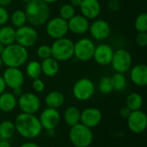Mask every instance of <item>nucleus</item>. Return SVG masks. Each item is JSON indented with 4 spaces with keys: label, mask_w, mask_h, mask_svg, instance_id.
<instances>
[{
    "label": "nucleus",
    "mask_w": 147,
    "mask_h": 147,
    "mask_svg": "<svg viewBox=\"0 0 147 147\" xmlns=\"http://www.w3.org/2000/svg\"><path fill=\"white\" fill-rule=\"evenodd\" d=\"M16 132L24 139L34 140L40 136L42 127L35 115L21 113L15 119Z\"/></svg>",
    "instance_id": "f257e3e1"
},
{
    "label": "nucleus",
    "mask_w": 147,
    "mask_h": 147,
    "mask_svg": "<svg viewBox=\"0 0 147 147\" xmlns=\"http://www.w3.org/2000/svg\"><path fill=\"white\" fill-rule=\"evenodd\" d=\"M24 11L27 21L32 27L42 26L50 19V8L47 3L41 0H31L27 3Z\"/></svg>",
    "instance_id": "f03ea898"
},
{
    "label": "nucleus",
    "mask_w": 147,
    "mask_h": 147,
    "mask_svg": "<svg viewBox=\"0 0 147 147\" xmlns=\"http://www.w3.org/2000/svg\"><path fill=\"white\" fill-rule=\"evenodd\" d=\"M0 57L6 67L20 68L28 62L29 54L28 48L15 42L5 46Z\"/></svg>",
    "instance_id": "7ed1b4c3"
},
{
    "label": "nucleus",
    "mask_w": 147,
    "mask_h": 147,
    "mask_svg": "<svg viewBox=\"0 0 147 147\" xmlns=\"http://www.w3.org/2000/svg\"><path fill=\"white\" fill-rule=\"evenodd\" d=\"M69 140L75 147H89L93 142L94 135L90 127L79 122L71 127Z\"/></svg>",
    "instance_id": "20e7f679"
},
{
    "label": "nucleus",
    "mask_w": 147,
    "mask_h": 147,
    "mask_svg": "<svg viewBox=\"0 0 147 147\" xmlns=\"http://www.w3.org/2000/svg\"><path fill=\"white\" fill-rule=\"evenodd\" d=\"M52 57L58 62H65L73 57L74 42L66 37L57 39L51 46Z\"/></svg>",
    "instance_id": "39448f33"
},
{
    "label": "nucleus",
    "mask_w": 147,
    "mask_h": 147,
    "mask_svg": "<svg viewBox=\"0 0 147 147\" xmlns=\"http://www.w3.org/2000/svg\"><path fill=\"white\" fill-rule=\"evenodd\" d=\"M95 47L96 45L91 39L81 38L74 43L73 57L81 62L90 61L93 59Z\"/></svg>",
    "instance_id": "423d86ee"
},
{
    "label": "nucleus",
    "mask_w": 147,
    "mask_h": 147,
    "mask_svg": "<svg viewBox=\"0 0 147 147\" xmlns=\"http://www.w3.org/2000/svg\"><path fill=\"white\" fill-rule=\"evenodd\" d=\"M96 87L93 81L87 78L78 79L72 87L73 96L80 102H85L90 99L93 96Z\"/></svg>",
    "instance_id": "0eeeda50"
},
{
    "label": "nucleus",
    "mask_w": 147,
    "mask_h": 147,
    "mask_svg": "<svg viewBox=\"0 0 147 147\" xmlns=\"http://www.w3.org/2000/svg\"><path fill=\"white\" fill-rule=\"evenodd\" d=\"M133 64V58L131 53L124 48H119L114 52L111 65L115 72L125 74L127 72Z\"/></svg>",
    "instance_id": "6e6552de"
},
{
    "label": "nucleus",
    "mask_w": 147,
    "mask_h": 147,
    "mask_svg": "<svg viewBox=\"0 0 147 147\" xmlns=\"http://www.w3.org/2000/svg\"><path fill=\"white\" fill-rule=\"evenodd\" d=\"M17 106L22 113L35 115L40 110L41 102L36 94L25 92L17 98Z\"/></svg>",
    "instance_id": "1a4fd4ad"
},
{
    "label": "nucleus",
    "mask_w": 147,
    "mask_h": 147,
    "mask_svg": "<svg viewBox=\"0 0 147 147\" xmlns=\"http://www.w3.org/2000/svg\"><path fill=\"white\" fill-rule=\"evenodd\" d=\"M38 39V32L32 26L24 25L21 28H16V43L26 48L34 46Z\"/></svg>",
    "instance_id": "9d476101"
},
{
    "label": "nucleus",
    "mask_w": 147,
    "mask_h": 147,
    "mask_svg": "<svg viewBox=\"0 0 147 147\" xmlns=\"http://www.w3.org/2000/svg\"><path fill=\"white\" fill-rule=\"evenodd\" d=\"M68 32L69 29L67 21L59 16L51 18L46 23V33L52 39L57 40L64 38Z\"/></svg>",
    "instance_id": "9b49d317"
},
{
    "label": "nucleus",
    "mask_w": 147,
    "mask_h": 147,
    "mask_svg": "<svg viewBox=\"0 0 147 147\" xmlns=\"http://www.w3.org/2000/svg\"><path fill=\"white\" fill-rule=\"evenodd\" d=\"M61 115L58 109L47 108L44 109L39 117L40 123L42 127V129L47 131L55 130V128L60 123Z\"/></svg>",
    "instance_id": "f8f14e48"
},
{
    "label": "nucleus",
    "mask_w": 147,
    "mask_h": 147,
    "mask_svg": "<svg viewBox=\"0 0 147 147\" xmlns=\"http://www.w3.org/2000/svg\"><path fill=\"white\" fill-rule=\"evenodd\" d=\"M127 120V127L132 133L140 134L146 131L147 127V116L146 113L141 109L132 111Z\"/></svg>",
    "instance_id": "ddd939ff"
},
{
    "label": "nucleus",
    "mask_w": 147,
    "mask_h": 147,
    "mask_svg": "<svg viewBox=\"0 0 147 147\" xmlns=\"http://www.w3.org/2000/svg\"><path fill=\"white\" fill-rule=\"evenodd\" d=\"M89 32L91 37L98 41L108 39L111 34V28L108 22L103 19H95L90 23Z\"/></svg>",
    "instance_id": "4468645a"
},
{
    "label": "nucleus",
    "mask_w": 147,
    "mask_h": 147,
    "mask_svg": "<svg viewBox=\"0 0 147 147\" xmlns=\"http://www.w3.org/2000/svg\"><path fill=\"white\" fill-rule=\"evenodd\" d=\"M6 87L11 90L22 87L24 84V75L20 68L7 67L2 76Z\"/></svg>",
    "instance_id": "2eb2a0df"
},
{
    "label": "nucleus",
    "mask_w": 147,
    "mask_h": 147,
    "mask_svg": "<svg viewBox=\"0 0 147 147\" xmlns=\"http://www.w3.org/2000/svg\"><path fill=\"white\" fill-rule=\"evenodd\" d=\"M113 47L107 43H100L95 47L93 59L96 64L106 66L111 64L113 54H114Z\"/></svg>",
    "instance_id": "dca6fc26"
},
{
    "label": "nucleus",
    "mask_w": 147,
    "mask_h": 147,
    "mask_svg": "<svg viewBox=\"0 0 147 147\" xmlns=\"http://www.w3.org/2000/svg\"><path fill=\"white\" fill-rule=\"evenodd\" d=\"M102 119V114L101 110L96 108H87L81 112L80 123L90 127V129L97 127Z\"/></svg>",
    "instance_id": "f3484780"
},
{
    "label": "nucleus",
    "mask_w": 147,
    "mask_h": 147,
    "mask_svg": "<svg viewBox=\"0 0 147 147\" xmlns=\"http://www.w3.org/2000/svg\"><path fill=\"white\" fill-rule=\"evenodd\" d=\"M68 29L74 34L82 35L89 31L90 21L82 15H75L67 21Z\"/></svg>",
    "instance_id": "a211bd4d"
},
{
    "label": "nucleus",
    "mask_w": 147,
    "mask_h": 147,
    "mask_svg": "<svg viewBox=\"0 0 147 147\" xmlns=\"http://www.w3.org/2000/svg\"><path fill=\"white\" fill-rule=\"evenodd\" d=\"M79 9L82 16L88 20H95L100 16L102 6L99 0H82Z\"/></svg>",
    "instance_id": "6ab92c4d"
},
{
    "label": "nucleus",
    "mask_w": 147,
    "mask_h": 147,
    "mask_svg": "<svg viewBox=\"0 0 147 147\" xmlns=\"http://www.w3.org/2000/svg\"><path fill=\"white\" fill-rule=\"evenodd\" d=\"M130 79L139 87L147 84V66L144 64H138L130 69Z\"/></svg>",
    "instance_id": "aec40b11"
},
{
    "label": "nucleus",
    "mask_w": 147,
    "mask_h": 147,
    "mask_svg": "<svg viewBox=\"0 0 147 147\" xmlns=\"http://www.w3.org/2000/svg\"><path fill=\"white\" fill-rule=\"evenodd\" d=\"M17 106V97L12 92H3L0 95V110L4 113L13 111Z\"/></svg>",
    "instance_id": "412c9836"
},
{
    "label": "nucleus",
    "mask_w": 147,
    "mask_h": 147,
    "mask_svg": "<svg viewBox=\"0 0 147 147\" xmlns=\"http://www.w3.org/2000/svg\"><path fill=\"white\" fill-rule=\"evenodd\" d=\"M45 103L47 108L59 109L65 103V96L60 91L53 90L46 96Z\"/></svg>",
    "instance_id": "4be33fe9"
},
{
    "label": "nucleus",
    "mask_w": 147,
    "mask_h": 147,
    "mask_svg": "<svg viewBox=\"0 0 147 147\" xmlns=\"http://www.w3.org/2000/svg\"><path fill=\"white\" fill-rule=\"evenodd\" d=\"M41 71L46 77L53 78L56 76L59 71V64L53 57L43 59L40 63Z\"/></svg>",
    "instance_id": "5701e85b"
},
{
    "label": "nucleus",
    "mask_w": 147,
    "mask_h": 147,
    "mask_svg": "<svg viewBox=\"0 0 147 147\" xmlns=\"http://www.w3.org/2000/svg\"><path fill=\"white\" fill-rule=\"evenodd\" d=\"M80 115L81 111L76 106H70L68 107L63 115V118L65 122L70 127L80 122Z\"/></svg>",
    "instance_id": "b1692460"
},
{
    "label": "nucleus",
    "mask_w": 147,
    "mask_h": 147,
    "mask_svg": "<svg viewBox=\"0 0 147 147\" xmlns=\"http://www.w3.org/2000/svg\"><path fill=\"white\" fill-rule=\"evenodd\" d=\"M16 42V28L12 26L3 25L0 28V43L4 47Z\"/></svg>",
    "instance_id": "393cba45"
},
{
    "label": "nucleus",
    "mask_w": 147,
    "mask_h": 147,
    "mask_svg": "<svg viewBox=\"0 0 147 147\" xmlns=\"http://www.w3.org/2000/svg\"><path fill=\"white\" fill-rule=\"evenodd\" d=\"M16 134V127L14 122L4 120L0 122V139L9 140Z\"/></svg>",
    "instance_id": "a878e982"
},
{
    "label": "nucleus",
    "mask_w": 147,
    "mask_h": 147,
    "mask_svg": "<svg viewBox=\"0 0 147 147\" xmlns=\"http://www.w3.org/2000/svg\"><path fill=\"white\" fill-rule=\"evenodd\" d=\"M143 97L140 94L134 92L129 94L127 96L126 99V106L131 110V111H136L141 109L143 106Z\"/></svg>",
    "instance_id": "bb28decb"
},
{
    "label": "nucleus",
    "mask_w": 147,
    "mask_h": 147,
    "mask_svg": "<svg viewBox=\"0 0 147 147\" xmlns=\"http://www.w3.org/2000/svg\"><path fill=\"white\" fill-rule=\"evenodd\" d=\"M26 74L29 78L33 80L40 78L42 74L40 63L36 60H31L28 62L26 65Z\"/></svg>",
    "instance_id": "cd10ccee"
},
{
    "label": "nucleus",
    "mask_w": 147,
    "mask_h": 147,
    "mask_svg": "<svg viewBox=\"0 0 147 147\" xmlns=\"http://www.w3.org/2000/svg\"><path fill=\"white\" fill-rule=\"evenodd\" d=\"M10 22L15 28H21L28 22L26 13L22 9H16L9 16Z\"/></svg>",
    "instance_id": "c85d7f7f"
},
{
    "label": "nucleus",
    "mask_w": 147,
    "mask_h": 147,
    "mask_svg": "<svg viewBox=\"0 0 147 147\" xmlns=\"http://www.w3.org/2000/svg\"><path fill=\"white\" fill-rule=\"evenodd\" d=\"M112 80V84H113V89L114 90L116 91H122L126 86H127V78L123 73H119L115 72L113 77H111Z\"/></svg>",
    "instance_id": "c756f323"
},
{
    "label": "nucleus",
    "mask_w": 147,
    "mask_h": 147,
    "mask_svg": "<svg viewBox=\"0 0 147 147\" xmlns=\"http://www.w3.org/2000/svg\"><path fill=\"white\" fill-rule=\"evenodd\" d=\"M98 89L102 94H104V95L110 94L114 90L111 77L104 76V77L101 78V79L98 83Z\"/></svg>",
    "instance_id": "7c9ffc66"
},
{
    "label": "nucleus",
    "mask_w": 147,
    "mask_h": 147,
    "mask_svg": "<svg viewBox=\"0 0 147 147\" xmlns=\"http://www.w3.org/2000/svg\"><path fill=\"white\" fill-rule=\"evenodd\" d=\"M75 15H76V8H74L70 3H65L59 9V17H61L65 21L70 20Z\"/></svg>",
    "instance_id": "2f4dec72"
},
{
    "label": "nucleus",
    "mask_w": 147,
    "mask_h": 147,
    "mask_svg": "<svg viewBox=\"0 0 147 147\" xmlns=\"http://www.w3.org/2000/svg\"><path fill=\"white\" fill-rule=\"evenodd\" d=\"M134 27L138 32H147V14L146 12L138 15L134 22Z\"/></svg>",
    "instance_id": "473e14b6"
},
{
    "label": "nucleus",
    "mask_w": 147,
    "mask_h": 147,
    "mask_svg": "<svg viewBox=\"0 0 147 147\" xmlns=\"http://www.w3.org/2000/svg\"><path fill=\"white\" fill-rule=\"evenodd\" d=\"M36 54L42 60L52 57L51 46L47 45V44H42V45L39 46L36 49Z\"/></svg>",
    "instance_id": "72a5a7b5"
},
{
    "label": "nucleus",
    "mask_w": 147,
    "mask_h": 147,
    "mask_svg": "<svg viewBox=\"0 0 147 147\" xmlns=\"http://www.w3.org/2000/svg\"><path fill=\"white\" fill-rule=\"evenodd\" d=\"M136 44L140 47H146L147 45V33L146 32H138L136 35Z\"/></svg>",
    "instance_id": "f704fd0d"
},
{
    "label": "nucleus",
    "mask_w": 147,
    "mask_h": 147,
    "mask_svg": "<svg viewBox=\"0 0 147 147\" xmlns=\"http://www.w3.org/2000/svg\"><path fill=\"white\" fill-rule=\"evenodd\" d=\"M33 90L35 93H42L45 90V83L40 78H36L33 80L32 83Z\"/></svg>",
    "instance_id": "c9c22d12"
},
{
    "label": "nucleus",
    "mask_w": 147,
    "mask_h": 147,
    "mask_svg": "<svg viewBox=\"0 0 147 147\" xmlns=\"http://www.w3.org/2000/svg\"><path fill=\"white\" fill-rule=\"evenodd\" d=\"M9 19V14L5 7L0 6V26L5 25Z\"/></svg>",
    "instance_id": "e433bc0d"
},
{
    "label": "nucleus",
    "mask_w": 147,
    "mask_h": 147,
    "mask_svg": "<svg viewBox=\"0 0 147 147\" xmlns=\"http://www.w3.org/2000/svg\"><path fill=\"white\" fill-rule=\"evenodd\" d=\"M108 8L111 11H118L121 8L120 0H109L108 1Z\"/></svg>",
    "instance_id": "4c0bfd02"
},
{
    "label": "nucleus",
    "mask_w": 147,
    "mask_h": 147,
    "mask_svg": "<svg viewBox=\"0 0 147 147\" xmlns=\"http://www.w3.org/2000/svg\"><path fill=\"white\" fill-rule=\"evenodd\" d=\"M131 110L127 107V106H125V107H122L121 109H120V111H119V114H120V115L122 117V118H124V119H127L128 118V116L130 115V114H131Z\"/></svg>",
    "instance_id": "58836bf2"
},
{
    "label": "nucleus",
    "mask_w": 147,
    "mask_h": 147,
    "mask_svg": "<svg viewBox=\"0 0 147 147\" xmlns=\"http://www.w3.org/2000/svg\"><path fill=\"white\" fill-rule=\"evenodd\" d=\"M12 93H13L16 97H19V96L23 93V91H22V87H19V88H16V89L12 90Z\"/></svg>",
    "instance_id": "ea45409f"
},
{
    "label": "nucleus",
    "mask_w": 147,
    "mask_h": 147,
    "mask_svg": "<svg viewBox=\"0 0 147 147\" xmlns=\"http://www.w3.org/2000/svg\"><path fill=\"white\" fill-rule=\"evenodd\" d=\"M82 0H70V4L72 5L74 8H79L81 5Z\"/></svg>",
    "instance_id": "a19ab883"
},
{
    "label": "nucleus",
    "mask_w": 147,
    "mask_h": 147,
    "mask_svg": "<svg viewBox=\"0 0 147 147\" xmlns=\"http://www.w3.org/2000/svg\"><path fill=\"white\" fill-rule=\"evenodd\" d=\"M5 89H6L5 83H4V81H3L2 76H0V95L5 91Z\"/></svg>",
    "instance_id": "79ce46f5"
},
{
    "label": "nucleus",
    "mask_w": 147,
    "mask_h": 147,
    "mask_svg": "<svg viewBox=\"0 0 147 147\" xmlns=\"http://www.w3.org/2000/svg\"><path fill=\"white\" fill-rule=\"evenodd\" d=\"M19 147H40V146L34 142H26V143L22 144Z\"/></svg>",
    "instance_id": "37998d69"
},
{
    "label": "nucleus",
    "mask_w": 147,
    "mask_h": 147,
    "mask_svg": "<svg viewBox=\"0 0 147 147\" xmlns=\"http://www.w3.org/2000/svg\"><path fill=\"white\" fill-rule=\"evenodd\" d=\"M0 147H11V145L9 140H0Z\"/></svg>",
    "instance_id": "c03bdc74"
},
{
    "label": "nucleus",
    "mask_w": 147,
    "mask_h": 147,
    "mask_svg": "<svg viewBox=\"0 0 147 147\" xmlns=\"http://www.w3.org/2000/svg\"><path fill=\"white\" fill-rule=\"evenodd\" d=\"M13 0H0V6L2 7H7L9 6Z\"/></svg>",
    "instance_id": "a18cd8bd"
},
{
    "label": "nucleus",
    "mask_w": 147,
    "mask_h": 147,
    "mask_svg": "<svg viewBox=\"0 0 147 147\" xmlns=\"http://www.w3.org/2000/svg\"><path fill=\"white\" fill-rule=\"evenodd\" d=\"M41 1H43L44 3H46L47 4H50V3H54L58 2L59 0H41Z\"/></svg>",
    "instance_id": "49530a36"
},
{
    "label": "nucleus",
    "mask_w": 147,
    "mask_h": 147,
    "mask_svg": "<svg viewBox=\"0 0 147 147\" xmlns=\"http://www.w3.org/2000/svg\"><path fill=\"white\" fill-rule=\"evenodd\" d=\"M3 49H4V46L2 44V43H0V56L2 55V53H3Z\"/></svg>",
    "instance_id": "de8ad7c7"
},
{
    "label": "nucleus",
    "mask_w": 147,
    "mask_h": 147,
    "mask_svg": "<svg viewBox=\"0 0 147 147\" xmlns=\"http://www.w3.org/2000/svg\"><path fill=\"white\" fill-rule=\"evenodd\" d=\"M3 61H2V59H1V57H0V70L2 69V67H3Z\"/></svg>",
    "instance_id": "09e8293b"
},
{
    "label": "nucleus",
    "mask_w": 147,
    "mask_h": 147,
    "mask_svg": "<svg viewBox=\"0 0 147 147\" xmlns=\"http://www.w3.org/2000/svg\"><path fill=\"white\" fill-rule=\"evenodd\" d=\"M22 2H23V3H28V2H30L31 0H21Z\"/></svg>",
    "instance_id": "8fccbe9b"
},
{
    "label": "nucleus",
    "mask_w": 147,
    "mask_h": 147,
    "mask_svg": "<svg viewBox=\"0 0 147 147\" xmlns=\"http://www.w3.org/2000/svg\"><path fill=\"white\" fill-rule=\"evenodd\" d=\"M0 140H1V139H0Z\"/></svg>",
    "instance_id": "3c124183"
}]
</instances>
